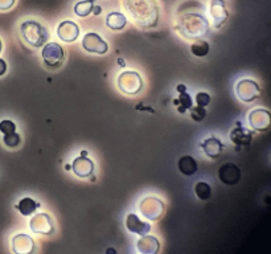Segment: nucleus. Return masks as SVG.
<instances>
[{
  "mask_svg": "<svg viewBox=\"0 0 271 254\" xmlns=\"http://www.w3.org/2000/svg\"><path fill=\"white\" fill-rule=\"evenodd\" d=\"M176 89H177V92H183V90H187V86L183 85V83H180V85H178Z\"/></svg>",
  "mask_w": 271,
  "mask_h": 254,
  "instance_id": "obj_34",
  "label": "nucleus"
},
{
  "mask_svg": "<svg viewBox=\"0 0 271 254\" xmlns=\"http://www.w3.org/2000/svg\"><path fill=\"white\" fill-rule=\"evenodd\" d=\"M29 228H31L33 233L37 234L49 236V234L53 233V224H52L51 217L47 213H37V215H34L31 219Z\"/></svg>",
  "mask_w": 271,
  "mask_h": 254,
  "instance_id": "obj_10",
  "label": "nucleus"
},
{
  "mask_svg": "<svg viewBox=\"0 0 271 254\" xmlns=\"http://www.w3.org/2000/svg\"><path fill=\"white\" fill-rule=\"evenodd\" d=\"M57 36L60 40L65 43H73L76 41L79 36V28L74 21L65 20L62 21L61 24L57 28Z\"/></svg>",
  "mask_w": 271,
  "mask_h": 254,
  "instance_id": "obj_14",
  "label": "nucleus"
},
{
  "mask_svg": "<svg viewBox=\"0 0 271 254\" xmlns=\"http://www.w3.org/2000/svg\"><path fill=\"white\" fill-rule=\"evenodd\" d=\"M123 6L139 27L154 28L158 25L159 8L155 0H123Z\"/></svg>",
  "mask_w": 271,
  "mask_h": 254,
  "instance_id": "obj_1",
  "label": "nucleus"
},
{
  "mask_svg": "<svg viewBox=\"0 0 271 254\" xmlns=\"http://www.w3.org/2000/svg\"><path fill=\"white\" fill-rule=\"evenodd\" d=\"M3 142H4V144L7 146V147L15 148V147H17L19 144H20L21 138H20V135L17 134L16 131H15V133H11V134L4 135Z\"/></svg>",
  "mask_w": 271,
  "mask_h": 254,
  "instance_id": "obj_27",
  "label": "nucleus"
},
{
  "mask_svg": "<svg viewBox=\"0 0 271 254\" xmlns=\"http://www.w3.org/2000/svg\"><path fill=\"white\" fill-rule=\"evenodd\" d=\"M236 93L241 101L244 102H253L261 96V88L255 81L249 78L240 79L236 85Z\"/></svg>",
  "mask_w": 271,
  "mask_h": 254,
  "instance_id": "obj_5",
  "label": "nucleus"
},
{
  "mask_svg": "<svg viewBox=\"0 0 271 254\" xmlns=\"http://www.w3.org/2000/svg\"><path fill=\"white\" fill-rule=\"evenodd\" d=\"M126 228H127L128 232L137 233L139 236H146L151 230V225L142 221L134 213H128L127 217H126Z\"/></svg>",
  "mask_w": 271,
  "mask_h": 254,
  "instance_id": "obj_16",
  "label": "nucleus"
},
{
  "mask_svg": "<svg viewBox=\"0 0 271 254\" xmlns=\"http://www.w3.org/2000/svg\"><path fill=\"white\" fill-rule=\"evenodd\" d=\"M0 131L6 134H11V133H15L16 131V124L10 119H4L0 122Z\"/></svg>",
  "mask_w": 271,
  "mask_h": 254,
  "instance_id": "obj_29",
  "label": "nucleus"
},
{
  "mask_svg": "<svg viewBox=\"0 0 271 254\" xmlns=\"http://www.w3.org/2000/svg\"><path fill=\"white\" fill-rule=\"evenodd\" d=\"M94 2L96 0H83V2H78V3L74 6V12H76L77 16L79 17H86L87 15L92 14L94 7Z\"/></svg>",
  "mask_w": 271,
  "mask_h": 254,
  "instance_id": "obj_24",
  "label": "nucleus"
},
{
  "mask_svg": "<svg viewBox=\"0 0 271 254\" xmlns=\"http://www.w3.org/2000/svg\"><path fill=\"white\" fill-rule=\"evenodd\" d=\"M195 193L201 201H206L212 196V187L205 182H200L195 186Z\"/></svg>",
  "mask_w": 271,
  "mask_h": 254,
  "instance_id": "obj_25",
  "label": "nucleus"
},
{
  "mask_svg": "<svg viewBox=\"0 0 271 254\" xmlns=\"http://www.w3.org/2000/svg\"><path fill=\"white\" fill-rule=\"evenodd\" d=\"M106 24L113 31H120L127 24V19L120 12H111V14L107 15Z\"/></svg>",
  "mask_w": 271,
  "mask_h": 254,
  "instance_id": "obj_21",
  "label": "nucleus"
},
{
  "mask_svg": "<svg viewBox=\"0 0 271 254\" xmlns=\"http://www.w3.org/2000/svg\"><path fill=\"white\" fill-rule=\"evenodd\" d=\"M196 102H197V106H208L210 103V96L205 92H201V93H197L196 96Z\"/></svg>",
  "mask_w": 271,
  "mask_h": 254,
  "instance_id": "obj_30",
  "label": "nucleus"
},
{
  "mask_svg": "<svg viewBox=\"0 0 271 254\" xmlns=\"http://www.w3.org/2000/svg\"><path fill=\"white\" fill-rule=\"evenodd\" d=\"M20 32L24 41L33 48H40L49 40V32L34 20L24 21L20 27Z\"/></svg>",
  "mask_w": 271,
  "mask_h": 254,
  "instance_id": "obj_3",
  "label": "nucleus"
},
{
  "mask_svg": "<svg viewBox=\"0 0 271 254\" xmlns=\"http://www.w3.org/2000/svg\"><path fill=\"white\" fill-rule=\"evenodd\" d=\"M15 4V0H0V11L10 10Z\"/></svg>",
  "mask_w": 271,
  "mask_h": 254,
  "instance_id": "obj_31",
  "label": "nucleus"
},
{
  "mask_svg": "<svg viewBox=\"0 0 271 254\" xmlns=\"http://www.w3.org/2000/svg\"><path fill=\"white\" fill-rule=\"evenodd\" d=\"M201 147H203L206 156H209L210 159H217L223 151V143L216 137L206 138L201 143Z\"/></svg>",
  "mask_w": 271,
  "mask_h": 254,
  "instance_id": "obj_18",
  "label": "nucleus"
},
{
  "mask_svg": "<svg viewBox=\"0 0 271 254\" xmlns=\"http://www.w3.org/2000/svg\"><path fill=\"white\" fill-rule=\"evenodd\" d=\"M6 72H7V64L3 59H0V76H3Z\"/></svg>",
  "mask_w": 271,
  "mask_h": 254,
  "instance_id": "obj_32",
  "label": "nucleus"
},
{
  "mask_svg": "<svg viewBox=\"0 0 271 254\" xmlns=\"http://www.w3.org/2000/svg\"><path fill=\"white\" fill-rule=\"evenodd\" d=\"M178 97L173 101V103L176 105V109L180 114L187 113V110H189L191 107H192V98L188 94L187 90H183V92H178Z\"/></svg>",
  "mask_w": 271,
  "mask_h": 254,
  "instance_id": "obj_23",
  "label": "nucleus"
},
{
  "mask_svg": "<svg viewBox=\"0 0 271 254\" xmlns=\"http://www.w3.org/2000/svg\"><path fill=\"white\" fill-rule=\"evenodd\" d=\"M141 212L148 220H158L161 216V213L164 212V203L152 196L146 197L141 201Z\"/></svg>",
  "mask_w": 271,
  "mask_h": 254,
  "instance_id": "obj_7",
  "label": "nucleus"
},
{
  "mask_svg": "<svg viewBox=\"0 0 271 254\" xmlns=\"http://www.w3.org/2000/svg\"><path fill=\"white\" fill-rule=\"evenodd\" d=\"M230 141L233 142L238 148L246 147L251 143V139H253V134L250 133V130H247L245 127H242L241 124H238V127L233 129L230 131Z\"/></svg>",
  "mask_w": 271,
  "mask_h": 254,
  "instance_id": "obj_17",
  "label": "nucleus"
},
{
  "mask_svg": "<svg viewBox=\"0 0 271 254\" xmlns=\"http://www.w3.org/2000/svg\"><path fill=\"white\" fill-rule=\"evenodd\" d=\"M118 86L124 94L135 96L143 89V81L137 72H123L118 77Z\"/></svg>",
  "mask_w": 271,
  "mask_h": 254,
  "instance_id": "obj_4",
  "label": "nucleus"
},
{
  "mask_svg": "<svg viewBox=\"0 0 271 254\" xmlns=\"http://www.w3.org/2000/svg\"><path fill=\"white\" fill-rule=\"evenodd\" d=\"M218 179L227 186H236L241 180V170L234 163H225L218 168Z\"/></svg>",
  "mask_w": 271,
  "mask_h": 254,
  "instance_id": "obj_11",
  "label": "nucleus"
},
{
  "mask_svg": "<svg viewBox=\"0 0 271 254\" xmlns=\"http://www.w3.org/2000/svg\"><path fill=\"white\" fill-rule=\"evenodd\" d=\"M209 44L206 41H196L191 45V52L197 57H205L209 53Z\"/></svg>",
  "mask_w": 271,
  "mask_h": 254,
  "instance_id": "obj_26",
  "label": "nucleus"
},
{
  "mask_svg": "<svg viewBox=\"0 0 271 254\" xmlns=\"http://www.w3.org/2000/svg\"><path fill=\"white\" fill-rule=\"evenodd\" d=\"M177 168L183 175L192 176L197 172L199 165H197V161H196V159L193 158V156H191V155H184V156L178 159Z\"/></svg>",
  "mask_w": 271,
  "mask_h": 254,
  "instance_id": "obj_20",
  "label": "nucleus"
},
{
  "mask_svg": "<svg viewBox=\"0 0 271 254\" xmlns=\"http://www.w3.org/2000/svg\"><path fill=\"white\" fill-rule=\"evenodd\" d=\"M2 48H3V45H2V41H0V52H2Z\"/></svg>",
  "mask_w": 271,
  "mask_h": 254,
  "instance_id": "obj_35",
  "label": "nucleus"
},
{
  "mask_svg": "<svg viewBox=\"0 0 271 254\" xmlns=\"http://www.w3.org/2000/svg\"><path fill=\"white\" fill-rule=\"evenodd\" d=\"M247 119H249L250 127H253L255 131L263 133V131H267L268 127H270V111L264 110V109H255V110L249 113Z\"/></svg>",
  "mask_w": 271,
  "mask_h": 254,
  "instance_id": "obj_9",
  "label": "nucleus"
},
{
  "mask_svg": "<svg viewBox=\"0 0 271 254\" xmlns=\"http://www.w3.org/2000/svg\"><path fill=\"white\" fill-rule=\"evenodd\" d=\"M94 15H100L101 14V7H98V6H96V7H93V11H92Z\"/></svg>",
  "mask_w": 271,
  "mask_h": 254,
  "instance_id": "obj_33",
  "label": "nucleus"
},
{
  "mask_svg": "<svg viewBox=\"0 0 271 254\" xmlns=\"http://www.w3.org/2000/svg\"><path fill=\"white\" fill-rule=\"evenodd\" d=\"M40 208V204L37 201H34L31 197H24L21 199L19 203L16 204V209L23 215V216H31L36 212V209Z\"/></svg>",
  "mask_w": 271,
  "mask_h": 254,
  "instance_id": "obj_22",
  "label": "nucleus"
},
{
  "mask_svg": "<svg viewBox=\"0 0 271 254\" xmlns=\"http://www.w3.org/2000/svg\"><path fill=\"white\" fill-rule=\"evenodd\" d=\"M64 48L57 43H48L42 49V60L48 68H59L64 61Z\"/></svg>",
  "mask_w": 271,
  "mask_h": 254,
  "instance_id": "obj_6",
  "label": "nucleus"
},
{
  "mask_svg": "<svg viewBox=\"0 0 271 254\" xmlns=\"http://www.w3.org/2000/svg\"><path fill=\"white\" fill-rule=\"evenodd\" d=\"M210 16L214 21V27L221 28L228 19V10L225 0H212L210 2Z\"/></svg>",
  "mask_w": 271,
  "mask_h": 254,
  "instance_id": "obj_13",
  "label": "nucleus"
},
{
  "mask_svg": "<svg viewBox=\"0 0 271 254\" xmlns=\"http://www.w3.org/2000/svg\"><path fill=\"white\" fill-rule=\"evenodd\" d=\"M191 117L195 122H201V120L205 119L206 117V110L205 107L197 106V107H191Z\"/></svg>",
  "mask_w": 271,
  "mask_h": 254,
  "instance_id": "obj_28",
  "label": "nucleus"
},
{
  "mask_svg": "<svg viewBox=\"0 0 271 254\" xmlns=\"http://www.w3.org/2000/svg\"><path fill=\"white\" fill-rule=\"evenodd\" d=\"M159 244L158 238L152 237V236H142V238L138 241L137 249L141 254H156L159 251Z\"/></svg>",
  "mask_w": 271,
  "mask_h": 254,
  "instance_id": "obj_19",
  "label": "nucleus"
},
{
  "mask_svg": "<svg viewBox=\"0 0 271 254\" xmlns=\"http://www.w3.org/2000/svg\"><path fill=\"white\" fill-rule=\"evenodd\" d=\"M176 31L184 36L188 40H195L205 36L209 31V23L203 15L195 14V12H187L183 16L178 17Z\"/></svg>",
  "mask_w": 271,
  "mask_h": 254,
  "instance_id": "obj_2",
  "label": "nucleus"
},
{
  "mask_svg": "<svg viewBox=\"0 0 271 254\" xmlns=\"http://www.w3.org/2000/svg\"><path fill=\"white\" fill-rule=\"evenodd\" d=\"M82 47L86 52L97 53V55H105L109 49L107 43L101 37L100 34L94 33V32H89L83 36Z\"/></svg>",
  "mask_w": 271,
  "mask_h": 254,
  "instance_id": "obj_8",
  "label": "nucleus"
},
{
  "mask_svg": "<svg viewBox=\"0 0 271 254\" xmlns=\"http://www.w3.org/2000/svg\"><path fill=\"white\" fill-rule=\"evenodd\" d=\"M72 170L78 178H89L93 175L94 163L92 159L86 156V152H82V156H78L73 160Z\"/></svg>",
  "mask_w": 271,
  "mask_h": 254,
  "instance_id": "obj_12",
  "label": "nucleus"
},
{
  "mask_svg": "<svg viewBox=\"0 0 271 254\" xmlns=\"http://www.w3.org/2000/svg\"><path fill=\"white\" fill-rule=\"evenodd\" d=\"M12 250L16 254H31L34 250V241L31 236L20 233L12 238Z\"/></svg>",
  "mask_w": 271,
  "mask_h": 254,
  "instance_id": "obj_15",
  "label": "nucleus"
}]
</instances>
